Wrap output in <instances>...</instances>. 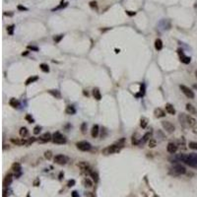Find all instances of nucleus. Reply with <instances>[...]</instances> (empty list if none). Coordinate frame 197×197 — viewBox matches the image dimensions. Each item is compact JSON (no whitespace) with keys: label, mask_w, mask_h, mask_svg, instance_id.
<instances>
[{"label":"nucleus","mask_w":197,"mask_h":197,"mask_svg":"<svg viewBox=\"0 0 197 197\" xmlns=\"http://www.w3.org/2000/svg\"><path fill=\"white\" fill-rule=\"evenodd\" d=\"M124 144H125V139H124V138H121L120 140H118L117 142H115L114 144L109 145V146H107V148L102 149L101 153H102L104 155H106V156H107V155H112V154H114V153H117L123 148Z\"/></svg>","instance_id":"obj_1"},{"label":"nucleus","mask_w":197,"mask_h":197,"mask_svg":"<svg viewBox=\"0 0 197 197\" xmlns=\"http://www.w3.org/2000/svg\"><path fill=\"white\" fill-rule=\"evenodd\" d=\"M177 159L179 160L180 162H183L186 164L187 166L191 167V168H195L197 169V155L196 154H180L177 156Z\"/></svg>","instance_id":"obj_2"},{"label":"nucleus","mask_w":197,"mask_h":197,"mask_svg":"<svg viewBox=\"0 0 197 197\" xmlns=\"http://www.w3.org/2000/svg\"><path fill=\"white\" fill-rule=\"evenodd\" d=\"M180 124L183 127H193L196 124V120L195 118H193L190 115H187L184 113H180V115L178 116Z\"/></svg>","instance_id":"obj_3"},{"label":"nucleus","mask_w":197,"mask_h":197,"mask_svg":"<svg viewBox=\"0 0 197 197\" xmlns=\"http://www.w3.org/2000/svg\"><path fill=\"white\" fill-rule=\"evenodd\" d=\"M185 173H186V169L182 166V165H180V164H176V165H175V166L170 169V170H169V175H175V176L184 175Z\"/></svg>","instance_id":"obj_4"},{"label":"nucleus","mask_w":197,"mask_h":197,"mask_svg":"<svg viewBox=\"0 0 197 197\" xmlns=\"http://www.w3.org/2000/svg\"><path fill=\"white\" fill-rule=\"evenodd\" d=\"M52 142L55 144H65L66 143V137L62 135L60 132H54L52 135Z\"/></svg>","instance_id":"obj_5"},{"label":"nucleus","mask_w":197,"mask_h":197,"mask_svg":"<svg viewBox=\"0 0 197 197\" xmlns=\"http://www.w3.org/2000/svg\"><path fill=\"white\" fill-rule=\"evenodd\" d=\"M76 147H77L78 150L82 151V152H87V151L91 150L92 145L87 141H79V142L76 143Z\"/></svg>","instance_id":"obj_6"},{"label":"nucleus","mask_w":197,"mask_h":197,"mask_svg":"<svg viewBox=\"0 0 197 197\" xmlns=\"http://www.w3.org/2000/svg\"><path fill=\"white\" fill-rule=\"evenodd\" d=\"M179 88H180V90H181V92H182L188 99H194L195 95H194L193 91H192L190 88H188V87L185 86V85H180Z\"/></svg>","instance_id":"obj_7"},{"label":"nucleus","mask_w":197,"mask_h":197,"mask_svg":"<svg viewBox=\"0 0 197 197\" xmlns=\"http://www.w3.org/2000/svg\"><path fill=\"white\" fill-rule=\"evenodd\" d=\"M77 166H78V168L80 169V170H81V173H82V174H85V175H90V173L92 172L90 166H89L87 163H85V162H80V163H78Z\"/></svg>","instance_id":"obj_8"},{"label":"nucleus","mask_w":197,"mask_h":197,"mask_svg":"<svg viewBox=\"0 0 197 197\" xmlns=\"http://www.w3.org/2000/svg\"><path fill=\"white\" fill-rule=\"evenodd\" d=\"M162 126L168 133H173V132H175V125L172 122H169V121H162Z\"/></svg>","instance_id":"obj_9"},{"label":"nucleus","mask_w":197,"mask_h":197,"mask_svg":"<svg viewBox=\"0 0 197 197\" xmlns=\"http://www.w3.org/2000/svg\"><path fill=\"white\" fill-rule=\"evenodd\" d=\"M177 53H178V56H179L180 61L182 62V63H184V64H188V63L190 62L191 58H190V57H188V56H186L182 49L178 48V49H177Z\"/></svg>","instance_id":"obj_10"},{"label":"nucleus","mask_w":197,"mask_h":197,"mask_svg":"<svg viewBox=\"0 0 197 197\" xmlns=\"http://www.w3.org/2000/svg\"><path fill=\"white\" fill-rule=\"evenodd\" d=\"M51 140H52V135L49 132H45L41 136H39V143H46V142H49Z\"/></svg>","instance_id":"obj_11"},{"label":"nucleus","mask_w":197,"mask_h":197,"mask_svg":"<svg viewBox=\"0 0 197 197\" xmlns=\"http://www.w3.org/2000/svg\"><path fill=\"white\" fill-rule=\"evenodd\" d=\"M68 159L67 157L63 156V155H56L54 157V163L58 164V165H65L67 163Z\"/></svg>","instance_id":"obj_12"},{"label":"nucleus","mask_w":197,"mask_h":197,"mask_svg":"<svg viewBox=\"0 0 197 197\" xmlns=\"http://www.w3.org/2000/svg\"><path fill=\"white\" fill-rule=\"evenodd\" d=\"M11 142L18 146L27 145V139L26 138H11Z\"/></svg>","instance_id":"obj_13"},{"label":"nucleus","mask_w":197,"mask_h":197,"mask_svg":"<svg viewBox=\"0 0 197 197\" xmlns=\"http://www.w3.org/2000/svg\"><path fill=\"white\" fill-rule=\"evenodd\" d=\"M12 180H13V175L7 174L3 179V187H9V185L12 183Z\"/></svg>","instance_id":"obj_14"},{"label":"nucleus","mask_w":197,"mask_h":197,"mask_svg":"<svg viewBox=\"0 0 197 197\" xmlns=\"http://www.w3.org/2000/svg\"><path fill=\"white\" fill-rule=\"evenodd\" d=\"M167 151H168L169 154H175V153L177 151V146L175 145V143L170 142V143L168 144V146H167Z\"/></svg>","instance_id":"obj_15"},{"label":"nucleus","mask_w":197,"mask_h":197,"mask_svg":"<svg viewBox=\"0 0 197 197\" xmlns=\"http://www.w3.org/2000/svg\"><path fill=\"white\" fill-rule=\"evenodd\" d=\"M99 132H100V127H99V125H98V124L93 125L92 130H91V135H92V137H93V138H96V137H98V135H99Z\"/></svg>","instance_id":"obj_16"},{"label":"nucleus","mask_w":197,"mask_h":197,"mask_svg":"<svg viewBox=\"0 0 197 197\" xmlns=\"http://www.w3.org/2000/svg\"><path fill=\"white\" fill-rule=\"evenodd\" d=\"M154 115H155V117L161 118V117H164V116H166V113L164 112L162 108L158 107V108H156V109L154 110Z\"/></svg>","instance_id":"obj_17"},{"label":"nucleus","mask_w":197,"mask_h":197,"mask_svg":"<svg viewBox=\"0 0 197 197\" xmlns=\"http://www.w3.org/2000/svg\"><path fill=\"white\" fill-rule=\"evenodd\" d=\"M166 112L169 114H175V109L172 104H166Z\"/></svg>","instance_id":"obj_18"},{"label":"nucleus","mask_w":197,"mask_h":197,"mask_svg":"<svg viewBox=\"0 0 197 197\" xmlns=\"http://www.w3.org/2000/svg\"><path fill=\"white\" fill-rule=\"evenodd\" d=\"M93 96H94V98L96 99L97 101H100L101 99V92L99 90V88H94V89H93Z\"/></svg>","instance_id":"obj_19"},{"label":"nucleus","mask_w":197,"mask_h":197,"mask_svg":"<svg viewBox=\"0 0 197 197\" xmlns=\"http://www.w3.org/2000/svg\"><path fill=\"white\" fill-rule=\"evenodd\" d=\"M19 134L22 138H26L27 136L29 135V130L27 127H21L20 128V131H19Z\"/></svg>","instance_id":"obj_20"},{"label":"nucleus","mask_w":197,"mask_h":197,"mask_svg":"<svg viewBox=\"0 0 197 197\" xmlns=\"http://www.w3.org/2000/svg\"><path fill=\"white\" fill-rule=\"evenodd\" d=\"M163 41H162V39H157L155 40V48H156V50H162L163 49Z\"/></svg>","instance_id":"obj_21"},{"label":"nucleus","mask_w":197,"mask_h":197,"mask_svg":"<svg viewBox=\"0 0 197 197\" xmlns=\"http://www.w3.org/2000/svg\"><path fill=\"white\" fill-rule=\"evenodd\" d=\"M48 93L50 94L51 96H53L55 99H61V94L58 90H49Z\"/></svg>","instance_id":"obj_22"},{"label":"nucleus","mask_w":197,"mask_h":197,"mask_svg":"<svg viewBox=\"0 0 197 197\" xmlns=\"http://www.w3.org/2000/svg\"><path fill=\"white\" fill-rule=\"evenodd\" d=\"M39 80V77L38 76H32V77H29L27 80H26V86H28V85L30 84H32V83H34V82H36V81H38Z\"/></svg>","instance_id":"obj_23"},{"label":"nucleus","mask_w":197,"mask_h":197,"mask_svg":"<svg viewBox=\"0 0 197 197\" xmlns=\"http://www.w3.org/2000/svg\"><path fill=\"white\" fill-rule=\"evenodd\" d=\"M186 110L190 113V114H195V113H196L195 107H193L192 105H190V104H187V105H186Z\"/></svg>","instance_id":"obj_24"},{"label":"nucleus","mask_w":197,"mask_h":197,"mask_svg":"<svg viewBox=\"0 0 197 197\" xmlns=\"http://www.w3.org/2000/svg\"><path fill=\"white\" fill-rule=\"evenodd\" d=\"M9 105H10L12 107H19V101H18L15 98H11L10 101H9Z\"/></svg>","instance_id":"obj_25"},{"label":"nucleus","mask_w":197,"mask_h":197,"mask_svg":"<svg viewBox=\"0 0 197 197\" xmlns=\"http://www.w3.org/2000/svg\"><path fill=\"white\" fill-rule=\"evenodd\" d=\"M12 169L16 173H20L21 172V165L19 163H14L12 165Z\"/></svg>","instance_id":"obj_26"},{"label":"nucleus","mask_w":197,"mask_h":197,"mask_svg":"<svg viewBox=\"0 0 197 197\" xmlns=\"http://www.w3.org/2000/svg\"><path fill=\"white\" fill-rule=\"evenodd\" d=\"M39 68H40V70H41L42 72H45V73H47V72H49V67H48V65H47V64L41 63V64L39 65Z\"/></svg>","instance_id":"obj_27"},{"label":"nucleus","mask_w":197,"mask_h":197,"mask_svg":"<svg viewBox=\"0 0 197 197\" xmlns=\"http://www.w3.org/2000/svg\"><path fill=\"white\" fill-rule=\"evenodd\" d=\"M65 113H67V114H74V113H76V109L74 108L73 106H68V107H66Z\"/></svg>","instance_id":"obj_28"},{"label":"nucleus","mask_w":197,"mask_h":197,"mask_svg":"<svg viewBox=\"0 0 197 197\" xmlns=\"http://www.w3.org/2000/svg\"><path fill=\"white\" fill-rule=\"evenodd\" d=\"M12 190L9 188V187H4L3 189V197H9L11 195Z\"/></svg>","instance_id":"obj_29"},{"label":"nucleus","mask_w":197,"mask_h":197,"mask_svg":"<svg viewBox=\"0 0 197 197\" xmlns=\"http://www.w3.org/2000/svg\"><path fill=\"white\" fill-rule=\"evenodd\" d=\"M151 135H152V133H151V132H148V133H146L145 135L142 137L141 142H142V143H146L147 141L150 140V137H151Z\"/></svg>","instance_id":"obj_30"},{"label":"nucleus","mask_w":197,"mask_h":197,"mask_svg":"<svg viewBox=\"0 0 197 197\" xmlns=\"http://www.w3.org/2000/svg\"><path fill=\"white\" fill-rule=\"evenodd\" d=\"M148 125V119L146 117H142L140 119V126L142 128H146Z\"/></svg>","instance_id":"obj_31"},{"label":"nucleus","mask_w":197,"mask_h":197,"mask_svg":"<svg viewBox=\"0 0 197 197\" xmlns=\"http://www.w3.org/2000/svg\"><path fill=\"white\" fill-rule=\"evenodd\" d=\"M140 142H141V140H139V138L136 137V134L132 136V145H139Z\"/></svg>","instance_id":"obj_32"},{"label":"nucleus","mask_w":197,"mask_h":197,"mask_svg":"<svg viewBox=\"0 0 197 197\" xmlns=\"http://www.w3.org/2000/svg\"><path fill=\"white\" fill-rule=\"evenodd\" d=\"M14 29H15V26L14 25H10V26H8L7 27V33L12 36V35L14 34Z\"/></svg>","instance_id":"obj_33"},{"label":"nucleus","mask_w":197,"mask_h":197,"mask_svg":"<svg viewBox=\"0 0 197 197\" xmlns=\"http://www.w3.org/2000/svg\"><path fill=\"white\" fill-rule=\"evenodd\" d=\"M148 145L150 148H155V147L157 146V142L155 139H150V140L148 141Z\"/></svg>","instance_id":"obj_34"},{"label":"nucleus","mask_w":197,"mask_h":197,"mask_svg":"<svg viewBox=\"0 0 197 197\" xmlns=\"http://www.w3.org/2000/svg\"><path fill=\"white\" fill-rule=\"evenodd\" d=\"M90 175L93 177V179L95 180V182H97V181L99 180V175H98V174H97L96 172H93V170H92L90 173Z\"/></svg>","instance_id":"obj_35"},{"label":"nucleus","mask_w":197,"mask_h":197,"mask_svg":"<svg viewBox=\"0 0 197 197\" xmlns=\"http://www.w3.org/2000/svg\"><path fill=\"white\" fill-rule=\"evenodd\" d=\"M84 185L86 186V187H92V186H93V182H92L89 178H85L84 179Z\"/></svg>","instance_id":"obj_36"},{"label":"nucleus","mask_w":197,"mask_h":197,"mask_svg":"<svg viewBox=\"0 0 197 197\" xmlns=\"http://www.w3.org/2000/svg\"><path fill=\"white\" fill-rule=\"evenodd\" d=\"M45 158L46 160H51V158H52V152H51V151H45Z\"/></svg>","instance_id":"obj_37"},{"label":"nucleus","mask_w":197,"mask_h":197,"mask_svg":"<svg viewBox=\"0 0 197 197\" xmlns=\"http://www.w3.org/2000/svg\"><path fill=\"white\" fill-rule=\"evenodd\" d=\"M38 140L36 137H32V138H29V139H27V145L26 146H29V145H31V144H33L34 142H36V141Z\"/></svg>","instance_id":"obj_38"},{"label":"nucleus","mask_w":197,"mask_h":197,"mask_svg":"<svg viewBox=\"0 0 197 197\" xmlns=\"http://www.w3.org/2000/svg\"><path fill=\"white\" fill-rule=\"evenodd\" d=\"M188 146L190 149H193V150H197V142H189Z\"/></svg>","instance_id":"obj_39"},{"label":"nucleus","mask_w":197,"mask_h":197,"mask_svg":"<svg viewBox=\"0 0 197 197\" xmlns=\"http://www.w3.org/2000/svg\"><path fill=\"white\" fill-rule=\"evenodd\" d=\"M40 131H41V127L38 125V126H36V127L34 128V134L35 135H38V134L40 133Z\"/></svg>","instance_id":"obj_40"},{"label":"nucleus","mask_w":197,"mask_h":197,"mask_svg":"<svg viewBox=\"0 0 197 197\" xmlns=\"http://www.w3.org/2000/svg\"><path fill=\"white\" fill-rule=\"evenodd\" d=\"M90 6L92 8H95L96 10H98V3H97V1H91Z\"/></svg>","instance_id":"obj_41"},{"label":"nucleus","mask_w":197,"mask_h":197,"mask_svg":"<svg viewBox=\"0 0 197 197\" xmlns=\"http://www.w3.org/2000/svg\"><path fill=\"white\" fill-rule=\"evenodd\" d=\"M75 183H76V181H75V180H74V179H70L67 182V186H68V187H72V186L75 185Z\"/></svg>","instance_id":"obj_42"},{"label":"nucleus","mask_w":197,"mask_h":197,"mask_svg":"<svg viewBox=\"0 0 197 197\" xmlns=\"http://www.w3.org/2000/svg\"><path fill=\"white\" fill-rule=\"evenodd\" d=\"M86 129H87V123L84 122L81 125V130H82V133H86Z\"/></svg>","instance_id":"obj_43"},{"label":"nucleus","mask_w":197,"mask_h":197,"mask_svg":"<svg viewBox=\"0 0 197 197\" xmlns=\"http://www.w3.org/2000/svg\"><path fill=\"white\" fill-rule=\"evenodd\" d=\"M26 119L28 120L30 123H33V122H34V118L32 117V116H31L30 114H28V115H26Z\"/></svg>","instance_id":"obj_44"},{"label":"nucleus","mask_w":197,"mask_h":197,"mask_svg":"<svg viewBox=\"0 0 197 197\" xmlns=\"http://www.w3.org/2000/svg\"><path fill=\"white\" fill-rule=\"evenodd\" d=\"M63 38V35H59L58 37H54V40H55V42H59L60 41V39Z\"/></svg>","instance_id":"obj_45"},{"label":"nucleus","mask_w":197,"mask_h":197,"mask_svg":"<svg viewBox=\"0 0 197 197\" xmlns=\"http://www.w3.org/2000/svg\"><path fill=\"white\" fill-rule=\"evenodd\" d=\"M18 9H19V10H21V11H28V8H26V7L21 6V5L18 6Z\"/></svg>","instance_id":"obj_46"},{"label":"nucleus","mask_w":197,"mask_h":197,"mask_svg":"<svg viewBox=\"0 0 197 197\" xmlns=\"http://www.w3.org/2000/svg\"><path fill=\"white\" fill-rule=\"evenodd\" d=\"M28 48H29V49H32V50H35V51L39 50V48H38L37 46H32V45H29Z\"/></svg>","instance_id":"obj_47"},{"label":"nucleus","mask_w":197,"mask_h":197,"mask_svg":"<svg viewBox=\"0 0 197 197\" xmlns=\"http://www.w3.org/2000/svg\"><path fill=\"white\" fill-rule=\"evenodd\" d=\"M126 14L129 15V16H134L136 14V12H132V11H126Z\"/></svg>","instance_id":"obj_48"},{"label":"nucleus","mask_w":197,"mask_h":197,"mask_svg":"<svg viewBox=\"0 0 197 197\" xmlns=\"http://www.w3.org/2000/svg\"><path fill=\"white\" fill-rule=\"evenodd\" d=\"M86 197H95V195H94L92 192H87V194H86Z\"/></svg>","instance_id":"obj_49"},{"label":"nucleus","mask_w":197,"mask_h":197,"mask_svg":"<svg viewBox=\"0 0 197 197\" xmlns=\"http://www.w3.org/2000/svg\"><path fill=\"white\" fill-rule=\"evenodd\" d=\"M72 197H79L77 191H73V192H72Z\"/></svg>","instance_id":"obj_50"},{"label":"nucleus","mask_w":197,"mask_h":197,"mask_svg":"<svg viewBox=\"0 0 197 197\" xmlns=\"http://www.w3.org/2000/svg\"><path fill=\"white\" fill-rule=\"evenodd\" d=\"M4 15H5V16H12L13 13H7V12H4Z\"/></svg>","instance_id":"obj_51"},{"label":"nucleus","mask_w":197,"mask_h":197,"mask_svg":"<svg viewBox=\"0 0 197 197\" xmlns=\"http://www.w3.org/2000/svg\"><path fill=\"white\" fill-rule=\"evenodd\" d=\"M38 184H39V179H37L35 181V186H38Z\"/></svg>","instance_id":"obj_52"},{"label":"nucleus","mask_w":197,"mask_h":197,"mask_svg":"<svg viewBox=\"0 0 197 197\" xmlns=\"http://www.w3.org/2000/svg\"><path fill=\"white\" fill-rule=\"evenodd\" d=\"M28 53H29V51H26V52H23V53H22V55H23V56H24V55H27Z\"/></svg>","instance_id":"obj_53"},{"label":"nucleus","mask_w":197,"mask_h":197,"mask_svg":"<svg viewBox=\"0 0 197 197\" xmlns=\"http://www.w3.org/2000/svg\"><path fill=\"white\" fill-rule=\"evenodd\" d=\"M195 76H196V78H197V70L195 71Z\"/></svg>","instance_id":"obj_54"}]
</instances>
